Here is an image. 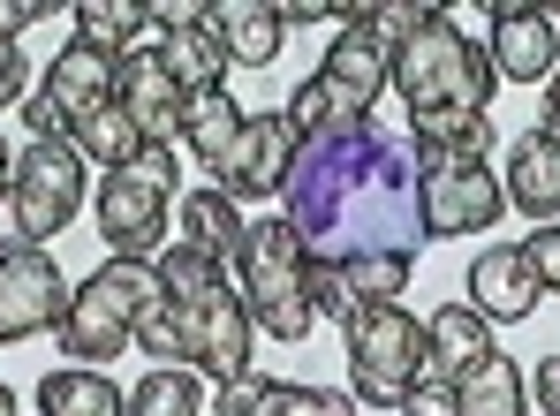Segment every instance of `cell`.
Returning <instances> with one entry per match:
<instances>
[{
    "instance_id": "6da1fadb",
    "label": "cell",
    "mask_w": 560,
    "mask_h": 416,
    "mask_svg": "<svg viewBox=\"0 0 560 416\" xmlns=\"http://www.w3.org/2000/svg\"><path fill=\"white\" fill-rule=\"evenodd\" d=\"M424 152L409 114H341L318 136L295 144V167L280 182V219L295 227L303 258L349 265L372 250H424Z\"/></svg>"
},
{
    "instance_id": "7a4b0ae2",
    "label": "cell",
    "mask_w": 560,
    "mask_h": 416,
    "mask_svg": "<svg viewBox=\"0 0 560 416\" xmlns=\"http://www.w3.org/2000/svg\"><path fill=\"white\" fill-rule=\"evenodd\" d=\"M492 61H485V46H469L463 23H424L409 46H394V92L409 106V121H424V114H485L492 99Z\"/></svg>"
},
{
    "instance_id": "3957f363",
    "label": "cell",
    "mask_w": 560,
    "mask_h": 416,
    "mask_svg": "<svg viewBox=\"0 0 560 416\" xmlns=\"http://www.w3.org/2000/svg\"><path fill=\"white\" fill-rule=\"evenodd\" d=\"M303 242H295V227L288 219H258L250 235H243V250H235V288H243V304H250V325H266L273 341H303L318 311H311V296H303Z\"/></svg>"
},
{
    "instance_id": "277c9868",
    "label": "cell",
    "mask_w": 560,
    "mask_h": 416,
    "mask_svg": "<svg viewBox=\"0 0 560 416\" xmlns=\"http://www.w3.org/2000/svg\"><path fill=\"white\" fill-rule=\"evenodd\" d=\"M349 333V394L364 409H401V394L424 379V325L401 304H364Z\"/></svg>"
},
{
    "instance_id": "5b68a950",
    "label": "cell",
    "mask_w": 560,
    "mask_h": 416,
    "mask_svg": "<svg viewBox=\"0 0 560 416\" xmlns=\"http://www.w3.org/2000/svg\"><path fill=\"white\" fill-rule=\"evenodd\" d=\"M167 198H175V152L144 144V159L129 175L98 182V235H106V250L114 258H152L160 235H167Z\"/></svg>"
},
{
    "instance_id": "8992f818",
    "label": "cell",
    "mask_w": 560,
    "mask_h": 416,
    "mask_svg": "<svg viewBox=\"0 0 560 416\" xmlns=\"http://www.w3.org/2000/svg\"><path fill=\"white\" fill-rule=\"evenodd\" d=\"M175 304V318H183V341H189V364L197 371H212L220 387L228 379H243L250 371V304H243V288L220 273L205 296H167Z\"/></svg>"
},
{
    "instance_id": "52a82bcc",
    "label": "cell",
    "mask_w": 560,
    "mask_h": 416,
    "mask_svg": "<svg viewBox=\"0 0 560 416\" xmlns=\"http://www.w3.org/2000/svg\"><path fill=\"white\" fill-rule=\"evenodd\" d=\"M8 198H15V212H23L31 242L46 250V235H61V227L84 212V159H77L69 144L31 136V144L15 152V182H8Z\"/></svg>"
},
{
    "instance_id": "ba28073f",
    "label": "cell",
    "mask_w": 560,
    "mask_h": 416,
    "mask_svg": "<svg viewBox=\"0 0 560 416\" xmlns=\"http://www.w3.org/2000/svg\"><path fill=\"white\" fill-rule=\"evenodd\" d=\"M69 318V281L46 250H15L0 258V341H31L54 333Z\"/></svg>"
},
{
    "instance_id": "9c48e42d",
    "label": "cell",
    "mask_w": 560,
    "mask_h": 416,
    "mask_svg": "<svg viewBox=\"0 0 560 416\" xmlns=\"http://www.w3.org/2000/svg\"><path fill=\"white\" fill-rule=\"evenodd\" d=\"M485 61H492V76H508V84H546V76L560 69L553 8H523V0H500V8H492V38H485Z\"/></svg>"
},
{
    "instance_id": "30bf717a",
    "label": "cell",
    "mask_w": 560,
    "mask_h": 416,
    "mask_svg": "<svg viewBox=\"0 0 560 416\" xmlns=\"http://www.w3.org/2000/svg\"><path fill=\"white\" fill-rule=\"evenodd\" d=\"M114 106L152 136V144H167V136H183V92H175V76L160 69V46H129L121 61H114Z\"/></svg>"
},
{
    "instance_id": "8fae6325",
    "label": "cell",
    "mask_w": 560,
    "mask_h": 416,
    "mask_svg": "<svg viewBox=\"0 0 560 416\" xmlns=\"http://www.w3.org/2000/svg\"><path fill=\"white\" fill-rule=\"evenodd\" d=\"M295 129H288V114H250L243 121V144H235V159L220 167V190L243 205V198H280V182H288V167H295Z\"/></svg>"
},
{
    "instance_id": "7c38bea8",
    "label": "cell",
    "mask_w": 560,
    "mask_h": 416,
    "mask_svg": "<svg viewBox=\"0 0 560 416\" xmlns=\"http://www.w3.org/2000/svg\"><path fill=\"white\" fill-rule=\"evenodd\" d=\"M318 84L334 92V106H341V114H378L386 84H394V54L378 46L372 31L341 23V31H334V46H326V69H318Z\"/></svg>"
},
{
    "instance_id": "4fadbf2b",
    "label": "cell",
    "mask_w": 560,
    "mask_h": 416,
    "mask_svg": "<svg viewBox=\"0 0 560 416\" xmlns=\"http://www.w3.org/2000/svg\"><path fill=\"white\" fill-rule=\"evenodd\" d=\"M160 15V69L175 76V92L197 99V92H228L220 76H228V46L205 31V15L197 8H152Z\"/></svg>"
},
{
    "instance_id": "5bb4252c",
    "label": "cell",
    "mask_w": 560,
    "mask_h": 416,
    "mask_svg": "<svg viewBox=\"0 0 560 416\" xmlns=\"http://www.w3.org/2000/svg\"><path fill=\"white\" fill-rule=\"evenodd\" d=\"M54 333H61V356H77V364H98V371H106V356H121V348H129L137 318H129V304H121V296L92 273V281L69 296V318H61Z\"/></svg>"
},
{
    "instance_id": "9a60e30c",
    "label": "cell",
    "mask_w": 560,
    "mask_h": 416,
    "mask_svg": "<svg viewBox=\"0 0 560 416\" xmlns=\"http://www.w3.org/2000/svg\"><path fill=\"white\" fill-rule=\"evenodd\" d=\"M538 273H530V258H523V242H492V250H477V265H469V304L492 318H530L538 311Z\"/></svg>"
},
{
    "instance_id": "2e32d148",
    "label": "cell",
    "mask_w": 560,
    "mask_h": 416,
    "mask_svg": "<svg viewBox=\"0 0 560 416\" xmlns=\"http://www.w3.org/2000/svg\"><path fill=\"white\" fill-rule=\"evenodd\" d=\"M477 356H492V318L477 304H440L424 318V379H463Z\"/></svg>"
},
{
    "instance_id": "e0dca14e",
    "label": "cell",
    "mask_w": 560,
    "mask_h": 416,
    "mask_svg": "<svg viewBox=\"0 0 560 416\" xmlns=\"http://www.w3.org/2000/svg\"><path fill=\"white\" fill-rule=\"evenodd\" d=\"M205 15V31L228 46V69H266L280 54V8H266V0H212V8H197Z\"/></svg>"
},
{
    "instance_id": "ac0fdd59",
    "label": "cell",
    "mask_w": 560,
    "mask_h": 416,
    "mask_svg": "<svg viewBox=\"0 0 560 416\" xmlns=\"http://www.w3.org/2000/svg\"><path fill=\"white\" fill-rule=\"evenodd\" d=\"M500 190H508V205L530 212V219H553L560 212V144L546 136V129H523V136L508 144Z\"/></svg>"
},
{
    "instance_id": "d6986e66",
    "label": "cell",
    "mask_w": 560,
    "mask_h": 416,
    "mask_svg": "<svg viewBox=\"0 0 560 416\" xmlns=\"http://www.w3.org/2000/svg\"><path fill=\"white\" fill-rule=\"evenodd\" d=\"M46 99L69 114V129H77V114H92L98 99H114V54H98L92 38H69L54 61H46V84H38Z\"/></svg>"
},
{
    "instance_id": "ffe728a7",
    "label": "cell",
    "mask_w": 560,
    "mask_h": 416,
    "mask_svg": "<svg viewBox=\"0 0 560 416\" xmlns=\"http://www.w3.org/2000/svg\"><path fill=\"white\" fill-rule=\"evenodd\" d=\"M144 144H152V136H144L114 99H98L92 114H77V129H69V152H77L84 167H98V175H129V167L144 159Z\"/></svg>"
},
{
    "instance_id": "44dd1931",
    "label": "cell",
    "mask_w": 560,
    "mask_h": 416,
    "mask_svg": "<svg viewBox=\"0 0 560 416\" xmlns=\"http://www.w3.org/2000/svg\"><path fill=\"white\" fill-rule=\"evenodd\" d=\"M38 416H129V394L98 364H61L38 379Z\"/></svg>"
},
{
    "instance_id": "7402d4cb",
    "label": "cell",
    "mask_w": 560,
    "mask_h": 416,
    "mask_svg": "<svg viewBox=\"0 0 560 416\" xmlns=\"http://www.w3.org/2000/svg\"><path fill=\"white\" fill-rule=\"evenodd\" d=\"M243 121H250V114L228 99V92H197V99L183 106V144L220 175V167L235 159V144H243Z\"/></svg>"
},
{
    "instance_id": "603a6c76",
    "label": "cell",
    "mask_w": 560,
    "mask_h": 416,
    "mask_svg": "<svg viewBox=\"0 0 560 416\" xmlns=\"http://www.w3.org/2000/svg\"><path fill=\"white\" fill-rule=\"evenodd\" d=\"M243 235H250V227H243V212H235L228 190H189L183 198V242L189 250H205V258L228 265V258L243 250Z\"/></svg>"
},
{
    "instance_id": "cb8c5ba5",
    "label": "cell",
    "mask_w": 560,
    "mask_h": 416,
    "mask_svg": "<svg viewBox=\"0 0 560 416\" xmlns=\"http://www.w3.org/2000/svg\"><path fill=\"white\" fill-rule=\"evenodd\" d=\"M455 394H463V416H530L523 409V371H515V356H477L463 379H455Z\"/></svg>"
},
{
    "instance_id": "d4e9b609",
    "label": "cell",
    "mask_w": 560,
    "mask_h": 416,
    "mask_svg": "<svg viewBox=\"0 0 560 416\" xmlns=\"http://www.w3.org/2000/svg\"><path fill=\"white\" fill-rule=\"evenodd\" d=\"M152 23H160V15L137 8V0H84V8H77V38H92L98 54H114V61H121Z\"/></svg>"
},
{
    "instance_id": "484cf974",
    "label": "cell",
    "mask_w": 560,
    "mask_h": 416,
    "mask_svg": "<svg viewBox=\"0 0 560 416\" xmlns=\"http://www.w3.org/2000/svg\"><path fill=\"white\" fill-rule=\"evenodd\" d=\"M197 409H205V387H197V371H183V364H152L129 387V416H197Z\"/></svg>"
},
{
    "instance_id": "4316f807",
    "label": "cell",
    "mask_w": 560,
    "mask_h": 416,
    "mask_svg": "<svg viewBox=\"0 0 560 416\" xmlns=\"http://www.w3.org/2000/svg\"><path fill=\"white\" fill-rule=\"evenodd\" d=\"M341 273H349V296H357V311H364V304H401V296H409L417 258H409V250H372V258H349Z\"/></svg>"
},
{
    "instance_id": "83f0119b",
    "label": "cell",
    "mask_w": 560,
    "mask_h": 416,
    "mask_svg": "<svg viewBox=\"0 0 560 416\" xmlns=\"http://www.w3.org/2000/svg\"><path fill=\"white\" fill-rule=\"evenodd\" d=\"M349 23L372 31L378 46L394 54V46H409L424 23H440V8H424V0H364V8H349Z\"/></svg>"
},
{
    "instance_id": "f1b7e54d",
    "label": "cell",
    "mask_w": 560,
    "mask_h": 416,
    "mask_svg": "<svg viewBox=\"0 0 560 416\" xmlns=\"http://www.w3.org/2000/svg\"><path fill=\"white\" fill-rule=\"evenodd\" d=\"M129 341H137V348H144V356H160V364H189L183 318H175V304H167V296H160V304H152V311L137 318V333H129Z\"/></svg>"
},
{
    "instance_id": "f546056e",
    "label": "cell",
    "mask_w": 560,
    "mask_h": 416,
    "mask_svg": "<svg viewBox=\"0 0 560 416\" xmlns=\"http://www.w3.org/2000/svg\"><path fill=\"white\" fill-rule=\"evenodd\" d=\"M303 296H311L318 318H341V325L357 318V296H349V273H341V265H318V258H311V265H303Z\"/></svg>"
},
{
    "instance_id": "4dcf8cb0",
    "label": "cell",
    "mask_w": 560,
    "mask_h": 416,
    "mask_svg": "<svg viewBox=\"0 0 560 416\" xmlns=\"http://www.w3.org/2000/svg\"><path fill=\"white\" fill-rule=\"evenodd\" d=\"M280 114H288V129H295V136H318L326 121H341V106H334V92H326L318 76H303V84L288 92V106H280Z\"/></svg>"
},
{
    "instance_id": "1f68e13d",
    "label": "cell",
    "mask_w": 560,
    "mask_h": 416,
    "mask_svg": "<svg viewBox=\"0 0 560 416\" xmlns=\"http://www.w3.org/2000/svg\"><path fill=\"white\" fill-rule=\"evenodd\" d=\"M364 402L349 387H280V409L273 416H357Z\"/></svg>"
},
{
    "instance_id": "d6a6232c",
    "label": "cell",
    "mask_w": 560,
    "mask_h": 416,
    "mask_svg": "<svg viewBox=\"0 0 560 416\" xmlns=\"http://www.w3.org/2000/svg\"><path fill=\"white\" fill-rule=\"evenodd\" d=\"M273 409H280V379L243 371V379H228V387H220V416H273Z\"/></svg>"
},
{
    "instance_id": "836d02e7",
    "label": "cell",
    "mask_w": 560,
    "mask_h": 416,
    "mask_svg": "<svg viewBox=\"0 0 560 416\" xmlns=\"http://www.w3.org/2000/svg\"><path fill=\"white\" fill-rule=\"evenodd\" d=\"M523 258H530L538 288H546V296H560V219H553V227H538V235H523Z\"/></svg>"
},
{
    "instance_id": "e575fe53",
    "label": "cell",
    "mask_w": 560,
    "mask_h": 416,
    "mask_svg": "<svg viewBox=\"0 0 560 416\" xmlns=\"http://www.w3.org/2000/svg\"><path fill=\"white\" fill-rule=\"evenodd\" d=\"M401 416H463V394H455L447 379H417V387L401 394Z\"/></svg>"
},
{
    "instance_id": "d590c367",
    "label": "cell",
    "mask_w": 560,
    "mask_h": 416,
    "mask_svg": "<svg viewBox=\"0 0 560 416\" xmlns=\"http://www.w3.org/2000/svg\"><path fill=\"white\" fill-rule=\"evenodd\" d=\"M31 99V61H23V46L15 38H0V106Z\"/></svg>"
},
{
    "instance_id": "8d00e7d4",
    "label": "cell",
    "mask_w": 560,
    "mask_h": 416,
    "mask_svg": "<svg viewBox=\"0 0 560 416\" xmlns=\"http://www.w3.org/2000/svg\"><path fill=\"white\" fill-rule=\"evenodd\" d=\"M15 250H38V242H31V227H23V212H15V198L0 190V258H15Z\"/></svg>"
},
{
    "instance_id": "74e56055",
    "label": "cell",
    "mask_w": 560,
    "mask_h": 416,
    "mask_svg": "<svg viewBox=\"0 0 560 416\" xmlns=\"http://www.w3.org/2000/svg\"><path fill=\"white\" fill-rule=\"evenodd\" d=\"M46 15V0H0V38H15V31H31Z\"/></svg>"
},
{
    "instance_id": "f35d334b",
    "label": "cell",
    "mask_w": 560,
    "mask_h": 416,
    "mask_svg": "<svg viewBox=\"0 0 560 416\" xmlns=\"http://www.w3.org/2000/svg\"><path fill=\"white\" fill-rule=\"evenodd\" d=\"M538 409L560 416V356H546V364H538Z\"/></svg>"
},
{
    "instance_id": "ab89813d",
    "label": "cell",
    "mask_w": 560,
    "mask_h": 416,
    "mask_svg": "<svg viewBox=\"0 0 560 416\" xmlns=\"http://www.w3.org/2000/svg\"><path fill=\"white\" fill-rule=\"evenodd\" d=\"M546 136H553V144H560V69H553V76H546Z\"/></svg>"
},
{
    "instance_id": "60d3db41",
    "label": "cell",
    "mask_w": 560,
    "mask_h": 416,
    "mask_svg": "<svg viewBox=\"0 0 560 416\" xmlns=\"http://www.w3.org/2000/svg\"><path fill=\"white\" fill-rule=\"evenodd\" d=\"M8 182H15V152L0 144V190H8Z\"/></svg>"
},
{
    "instance_id": "b9f144b4",
    "label": "cell",
    "mask_w": 560,
    "mask_h": 416,
    "mask_svg": "<svg viewBox=\"0 0 560 416\" xmlns=\"http://www.w3.org/2000/svg\"><path fill=\"white\" fill-rule=\"evenodd\" d=\"M0 416H15V394H8V387H0Z\"/></svg>"
}]
</instances>
